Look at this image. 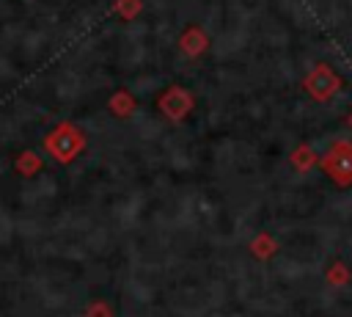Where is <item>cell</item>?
Returning a JSON list of instances; mask_svg holds the SVG:
<instances>
[{"label": "cell", "mask_w": 352, "mask_h": 317, "mask_svg": "<svg viewBox=\"0 0 352 317\" xmlns=\"http://www.w3.org/2000/svg\"><path fill=\"white\" fill-rule=\"evenodd\" d=\"M44 146H47V152H50L58 163H72V160L82 152L85 138L77 132L74 124H60V127H55V130L44 138Z\"/></svg>", "instance_id": "cell-1"}, {"label": "cell", "mask_w": 352, "mask_h": 317, "mask_svg": "<svg viewBox=\"0 0 352 317\" xmlns=\"http://www.w3.org/2000/svg\"><path fill=\"white\" fill-rule=\"evenodd\" d=\"M160 108H162L170 119H182V116L190 110V96H187L182 88H170V91H165V94H162Z\"/></svg>", "instance_id": "cell-2"}, {"label": "cell", "mask_w": 352, "mask_h": 317, "mask_svg": "<svg viewBox=\"0 0 352 317\" xmlns=\"http://www.w3.org/2000/svg\"><path fill=\"white\" fill-rule=\"evenodd\" d=\"M38 165H41V160H38L33 152H22V157L16 160V171H19L22 176H33V174L38 171Z\"/></svg>", "instance_id": "cell-3"}, {"label": "cell", "mask_w": 352, "mask_h": 317, "mask_svg": "<svg viewBox=\"0 0 352 317\" xmlns=\"http://www.w3.org/2000/svg\"><path fill=\"white\" fill-rule=\"evenodd\" d=\"M85 317H113V309L107 300H94V303H88Z\"/></svg>", "instance_id": "cell-4"}]
</instances>
